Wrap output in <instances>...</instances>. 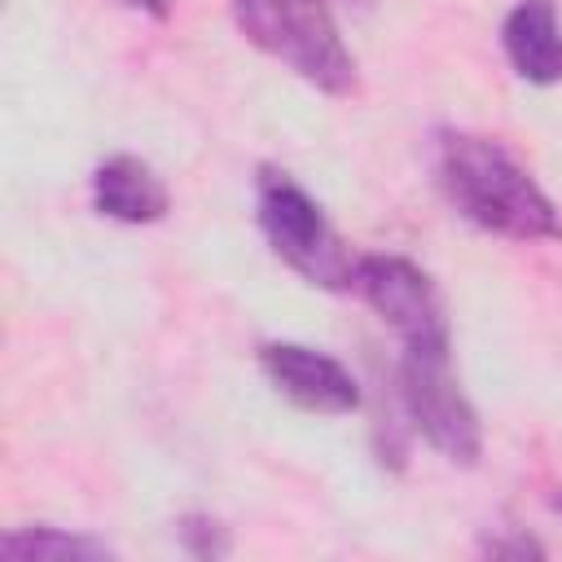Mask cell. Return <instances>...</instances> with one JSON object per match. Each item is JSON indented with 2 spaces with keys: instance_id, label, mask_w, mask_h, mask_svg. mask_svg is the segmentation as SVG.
Instances as JSON below:
<instances>
[{
  "instance_id": "1",
  "label": "cell",
  "mask_w": 562,
  "mask_h": 562,
  "mask_svg": "<svg viewBox=\"0 0 562 562\" xmlns=\"http://www.w3.org/2000/svg\"><path fill=\"white\" fill-rule=\"evenodd\" d=\"M443 198L483 233L509 241H558L562 215L531 171L496 140L474 132H443L435 149Z\"/></svg>"
},
{
  "instance_id": "2",
  "label": "cell",
  "mask_w": 562,
  "mask_h": 562,
  "mask_svg": "<svg viewBox=\"0 0 562 562\" xmlns=\"http://www.w3.org/2000/svg\"><path fill=\"white\" fill-rule=\"evenodd\" d=\"M237 31L290 66L299 79L329 97H347L356 88V57L347 53L338 22L325 0H228Z\"/></svg>"
},
{
  "instance_id": "3",
  "label": "cell",
  "mask_w": 562,
  "mask_h": 562,
  "mask_svg": "<svg viewBox=\"0 0 562 562\" xmlns=\"http://www.w3.org/2000/svg\"><path fill=\"white\" fill-rule=\"evenodd\" d=\"M255 215L259 228L272 246V255L294 268L307 285L321 290H351V268L356 259L347 255L342 237L325 220L321 202L285 171L263 167L255 180Z\"/></svg>"
},
{
  "instance_id": "4",
  "label": "cell",
  "mask_w": 562,
  "mask_h": 562,
  "mask_svg": "<svg viewBox=\"0 0 562 562\" xmlns=\"http://www.w3.org/2000/svg\"><path fill=\"white\" fill-rule=\"evenodd\" d=\"M400 413L439 457L474 465L483 452V426L452 373V342H404L400 356Z\"/></svg>"
},
{
  "instance_id": "5",
  "label": "cell",
  "mask_w": 562,
  "mask_h": 562,
  "mask_svg": "<svg viewBox=\"0 0 562 562\" xmlns=\"http://www.w3.org/2000/svg\"><path fill=\"white\" fill-rule=\"evenodd\" d=\"M351 290L400 334V342H452L435 281L404 255H356Z\"/></svg>"
},
{
  "instance_id": "6",
  "label": "cell",
  "mask_w": 562,
  "mask_h": 562,
  "mask_svg": "<svg viewBox=\"0 0 562 562\" xmlns=\"http://www.w3.org/2000/svg\"><path fill=\"white\" fill-rule=\"evenodd\" d=\"M259 364H263L268 382L277 386V395H285L303 413L342 417V413L360 408L356 373L342 360H334V356H325L307 342H263Z\"/></svg>"
},
{
  "instance_id": "7",
  "label": "cell",
  "mask_w": 562,
  "mask_h": 562,
  "mask_svg": "<svg viewBox=\"0 0 562 562\" xmlns=\"http://www.w3.org/2000/svg\"><path fill=\"white\" fill-rule=\"evenodd\" d=\"M501 48L518 79L562 83V18L553 0H518L501 22Z\"/></svg>"
},
{
  "instance_id": "8",
  "label": "cell",
  "mask_w": 562,
  "mask_h": 562,
  "mask_svg": "<svg viewBox=\"0 0 562 562\" xmlns=\"http://www.w3.org/2000/svg\"><path fill=\"white\" fill-rule=\"evenodd\" d=\"M92 206L119 224H154L167 215L171 193L162 176L136 154H110L92 171Z\"/></svg>"
},
{
  "instance_id": "9",
  "label": "cell",
  "mask_w": 562,
  "mask_h": 562,
  "mask_svg": "<svg viewBox=\"0 0 562 562\" xmlns=\"http://www.w3.org/2000/svg\"><path fill=\"white\" fill-rule=\"evenodd\" d=\"M0 558L4 562H105L114 558V544L83 531H61V527H18L0 536Z\"/></svg>"
},
{
  "instance_id": "10",
  "label": "cell",
  "mask_w": 562,
  "mask_h": 562,
  "mask_svg": "<svg viewBox=\"0 0 562 562\" xmlns=\"http://www.w3.org/2000/svg\"><path fill=\"white\" fill-rule=\"evenodd\" d=\"M176 536H180V549L193 553V558H202V562H215V558H224L233 549L228 527H220L211 514H184L180 527H176Z\"/></svg>"
},
{
  "instance_id": "11",
  "label": "cell",
  "mask_w": 562,
  "mask_h": 562,
  "mask_svg": "<svg viewBox=\"0 0 562 562\" xmlns=\"http://www.w3.org/2000/svg\"><path fill=\"white\" fill-rule=\"evenodd\" d=\"M492 558H540L544 549L531 540V536H509V540H487L483 544Z\"/></svg>"
},
{
  "instance_id": "12",
  "label": "cell",
  "mask_w": 562,
  "mask_h": 562,
  "mask_svg": "<svg viewBox=\"0 0 562 562\" xmlns=\"http://www.w3.org/2000/svg\"><path fill=\"white\" fill-rule=\"evenodd\" d=\"M123 4H127V9H136V13H145V18H158V22H162V18L171 13V4H176V0H123Z\"/></svg>"
},
{
  "instance_id": "13",
  "label": "cell",
  "mask_w": 562,
  "mask_h": 562,
  "mask_svg": "<svg viewBox=\"0 0 562 562\" xmlns=\"http://www.w3.org/2000/svg\"><path fill=\"white\" fill-rule=\"evenodd\" d=\"M553 505H558V509H562V496H558V501H553Z\"/></svg>"
}]
</instances>
